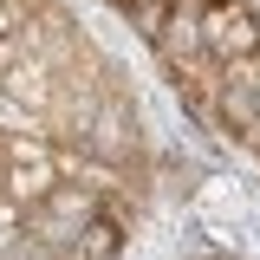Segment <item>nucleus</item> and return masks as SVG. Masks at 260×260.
Segmentation results:
<instances>
[{
  "instance_id": "nucleus-1",
  "label": "nucleus",
  "mask_w": 260,
  "mask_h": 260,
  "mask_svg": "<svg viewBox=\"0 0 260 260\" xmlns=\"http://www.w3.org/2000/svg\"><path fill=\"white\" fill-rule=\"evenodd\" d=\"M260 52V13L247 0H202V59L234 65Z\"/></svg>"
},
{
  "instance_id": "nucleus-2",
  "label": "nucleus",
  "mask_w": 260,
  "mask_h": 260,
  "mask_svg": "<svg viewBox=\"0 0 260 260\" xmlns=\"http://www.w3.org/2000/svg\"><path fill=\"white\" fill-rule=\"evenodd\" d=\"M0 182H7V202H20V208H32V202H46V195L59 189V162H52V143H26V137H13L7 143V169H0Z\"/></svg>"
},
{
  "instance_id": "nucleus-3",
  "label": "nucleus",
  "mask_w": 260,
  "mask_h": 260,
  "mask_svg": "<svg viewBox=\"0 0 260 260\" xmlns=\"http://www.w3.org/2000/svg\"><path fill=\"white\" fill-rule=\"evenodd\" d=\"M150 46H156L169 65L202 59V0H162V20H156V32H150Z\"/></svg>"
},
{
  "instance_id": "nucleus-4",
  "label": "nucleus",
  "mask_w": 260,
  "mask_h": 260,
  "mask_svg": "<svg viewBox=\"0 0 260 260\" xmlns=\"http://www.w3.org/2000/svg\"><path fill=\"white\" fill-rule=\"evenodd\" d=\"M117 247H124V228L111 221V215H91V221L78 228V247L65 260H117Z\"/></svg>"
},
{
  "instance_id": "nucleus-5",
  "label": "nucleus",
  "mask_w": 260,
  "mask_h": 260,
  "mask_svg": "<svg viewBox=\"0 0 260 260\" xmlns=\"http://www.w3.org/2000/svg\"><path fill=\"white\" fill-rule=\"evenodd\" d=\"M20 26H26V7H20V0H0V39L20 32Z\"/></svg>"
}]
</instances>
